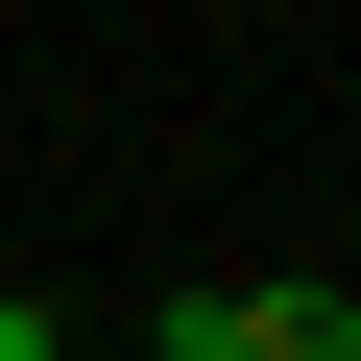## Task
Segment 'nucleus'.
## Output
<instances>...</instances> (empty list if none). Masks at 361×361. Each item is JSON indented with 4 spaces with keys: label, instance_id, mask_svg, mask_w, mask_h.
<instances>
[{
    "label": "nucleus",
    "instance_id": "f257e3e1",
    "mask_svg": "<svg viewBox=\"0 0 361 361\" xmlns=\"http://www.w3.org/2000/svg\"><path fill=\"white\" fill-rule=\"evenodd\" d=\"M169 361H361V289L265 265V289H169Z\"/></svg>",
    "mask_w": 361,
    "mask_h": 361
},
{
    "label": "nucleus",
    "instance_id": "f03ea898",
    "mask_svg": "<svg viewBox=\"0 0 361 361\" xmlns=\"http://www.w3.org/2000/svg\"><path fill=\"white\" fill-rule=\"evenodd\" d=\"M0 361H73V313H49V289H0Z\"/></svg>",
    "mask_w": 361,
    "mask_h": 361
}]
</instances>
